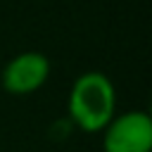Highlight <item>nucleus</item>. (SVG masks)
<instances>
[{
	"label": "nucleus",
	"mask_w": 152,
	"mask_h": 152,
	"mask_svg": "<svg viewBox=\"0 0 152 152\" xmlns=\"http://www.w3.org/2000/svg\"><path fill=\"white\" fill-rule=\"evenodd\" d=\"M100 135L102 152H152V119L145 109L114 114Z\"/></svg>",
	"instance_id": "obj_2"
},
{
	"label": "nucleus",
	"mask_w": 152,
	"mask_h": 152,
	"mask_svg": "<svg viewBox=\"0 0 152 152\" xmlns=\"http://www.w3.org/2000/svg\"><path fill=\"white\" fill-rule=\"evenodd\" d=\"M50 71H52V64L43 52L24 50L5 64V69L0 74V83H2L5 93L24 97V95H33L36 90H40L48 83Z\"/></svg>",
	"instance_id": "obj_3"
},
{
	"label": "nucleus",
	"mask_w": 152,
	"mask_h": 152,
	"mask_svg": "<svg viewBox=\"0 0 152 152\" xmlns=\"http://www.w3.org/2000/svg\"><path fill=\"white\" fill-rule=\"evenodd\" d=\"M116 114V88L102 71H83L66 95V119L83 133H100Z\"/></svg>",
	"instance_id": "obj_1"
}]
</instances>
